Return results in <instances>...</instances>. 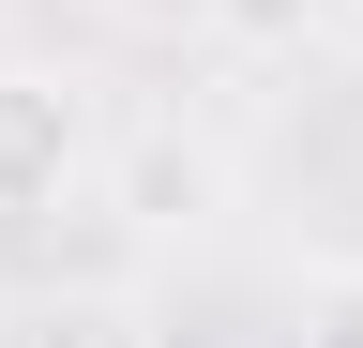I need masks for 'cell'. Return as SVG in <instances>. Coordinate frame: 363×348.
I'll use <instances>...</instances> for the list:
<instances>
[{"instance_id":"2","label":"cell","mask_w":363,"mask_h":348,"mask_svg":"<svg viewBox=\"0 0 363 348\" xmlns=\"http://www.w3.org/2000/svg\"><path fill=\"white\" fill-rule=\"evenodd\" d=\"M288 348H363V257H333V273L303 288V333Z\"/></svg>"},{"instance_id":"1","label":"cell","mask_w":363,"mask_h":348,"mask_svg":"<svg viewBox=\"0 0 363 348\" xmlns=\"http://www.w3.org/2000/svg\"><path fill=\"white\" fill-rule=\"evenodd\" d=\"M76 167H91V106H76V76L0 61V228L61 212V197H76Z\"/></svg>"}]
</instances>
